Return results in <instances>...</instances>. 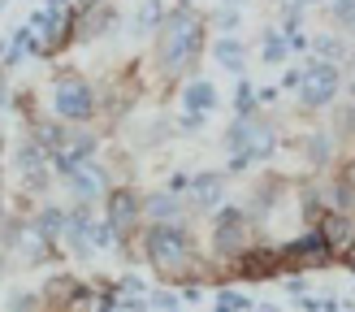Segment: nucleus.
Wrapping results in <instances>:
<instances>
[{
    "label": "nucleus",
    "instance_id": "1",
    "mask_svg": "<svg viewBox=\"0 0 355 312\" xmlns=\"http://www.w3.org/2000/svg\"><path fill=\"white\" fill-rule=\"evenodd\" d=\"M200 48H204V17L195 9H173L156 31V61H161L165 78L187 74L200 61Z\"/></svg>",
    "mask_w": 355,
    "mask_h": 312
},
{
    "label": "nucleus",
    "instance_id": "2",
    "mask_svg": "<svg viewBox=\"0 0 355 312\" xmlns=\"http://www.w3.org/2000/svg\"><path fill=\"white\" fill-rule=\"evenodd\" d=\"M144 252L165 277H191L195 265V248H191V234L182 221H152L148 234H144Z\"/></svg>",
    "mask_w": 355,
    "mask_h": 312
},
{
    "label": "nucleus",
    "instance_id": "3",
    "mask_svg": "<svg viewBox=\"0 0 355 312\" xmlns=\"http://www.w3.org/2000/svg\"><path fill=\"white\" fill-rule=\"evenodd\" d=\"M225 148H230V169H247V165H256V161H269V156L277 152V135L273 126L264 117H239L234 126L225 130Z\"/></svg>",
    "mask_w": 355,
    "mask_h": 312
},
{
    "label": "nucleus",
    "instance_id": "4",
    "mask_svg": "<svg viewBox=\"0 0 355 312\" xmlns=\"http://www.w3.org/2000/svg\"><path fill=\"white\" fill-rule=\"evenodd\" d=\"M52 109H57L61 121H87L96 113V92L92 83H87L83 74H69V69H61L57 78H52Z\"/></svg>",
    "mask_w": 355,
    "mask_h": 312
},
{
    "label": "nucleus",
    "instance_id": "5",
    "mask_svg": "<svg viewBox=\"0 0 355 312\" xmlns=\"http://www.w3.org/2000/svg\"><path fill=\"white\" fill-rule=\"evenodd\" d=\"M252 217L243 213V208L234 204H221L217 208V217H212V252H217L221 260H234L243 256L247 248H252Z\"/></svg>",
    "mask_w": 355,
    "mask_h": 312
},
{
    "label": "nucleus",
    "instance_id": "6",
    "mask_svg": "<svg viewBox=\"0 0 355 312\" xmlns=\"http://www.w3.org/2000/svg\"><path fill=\"white\" fill-rule=\"evenodd\" d=\"M277 256H282V269H325V265H334V256H338V252H334L329 243H325V234L312 225V230H304L299 239L282 243Z\"/></svg>",
    "mask_w": 355,
    "mask_h": 312
},
{
    "label": "nucleus",
    "instance_id": "7",
    "mask_svg": "<svg viewBox=\"0 0 355 312\" xmlns=\"http://www.w3.org/2000/svg\"><path fill=\"white\" fill-rule=\"evenodd\" d=\"M338 87H343L338 65L312 57V61L304 65V83H299V104H304V109H325V104L338 96Z\"/></svg>",
    "mask_w": 355,
    "mask_h": 312
},
{
    "label": "nucleus",
    "instance_id": "8",
    "mask_svg": "<svg viewBox=\"0 0 355 312\" xmlns=\"http://www.w3.org/2000/svg\"><path fill=\"white\" fill-rule=\"evenodd\" d=\"M104 221H109L117 230V239L126 243L139 225H144V200H139L130 187H113L109 196H104Z\"/></svg>",
    "mask_w": 355,
    "mask_h": 312
},
{
    "label": "nucleus",
    "instance_id": "9",
    "mask_svg": "<svg viewBox=\"0 0 355 312\" xmlns=\"http://www.w3.org/2000/svg\"><path fill=\"white\" fill-rule=\"evenodd\" d=\"M0 243H5V252H13L22 265H40V260H48V239L40 234L35 221H9V230H0Z\"/></svg>",
    "mask_w": 355,
    "mask_h": 312
},
{
    "label": "nucleus",
    "instance_id": "10",
    "mask_svg": "<svg viewBox=\"0 0 355 312\" xmlns=\"http://www.w3.org/2000/svg\"><path fill=\"white\" fill-rule=\"evenodd\" d=\"M48 161L52 152L40 144V139H22V148H17V173H22V191L26 196H40V191H48Z\"/></svg>",
    "mask_w": 355,
    "mask_h": 312
},
{
    "label": "nucleus",
    "instance_id": "11",
    "mask_svg": "<svg viewBox=\"0 0 355 312\" xmlns=\"http://www.w3.org/2000/svg\"><path fill=\"white\" fill-rule=\"evenodd\" d=\"M282 269V256L273 248H247L243 256H234V277L243 282H269Z\"/></svg>",
    "mask_w": 355,
    "mask_h": 312
},
{
    "label": "nucleus",
    "instance_id": "12",
    "mask_svg": "<svg viewBox=\"0 0 355 312\" xmlns=\"http://www.w3.org/2000/svg\"><path fill=\"white\" fill-rule=\"evenodd\" d=\"M65 182H69V191L83 200V204H92V200H100V196H109V169L104 165H96V161H83L74 173H65Z\"/></svg>",
    "mask_w": 355,
    "mask_h": 312
},
{
    "label": "nucleus",
    "instance_id": "13",
    "mask_svg": "<svg viewBox=\"0 0 355 312\" xmlns=\"http://www.w3.org/2000/svg\"><path fill=\"white\" fill-rule=\"evenodd\" d=\"M92 213H87V204L78 200L74 204V213H65V243H69V252L74 256H92Z\"/></svg>",
    "mask_w": 355,
    "mask_h": 312
},
{
    "label": "nucleus",
    "instance_id": "14",
    "mask_svg": "<svg viewBox=\"0 0 355 312\" xmlns=\"http://www.w3.org/2000/svg\"><path fill=\"white\" fill-rule=\"evenodd\" d=\"M316 230L325 234V243H329L334 252H343L347 243L355 239V221H351V213H334V208H325L321 221H316Z\"/></svg>",
    "mask_w": 355,
    "mask_h": 312
},
{
    "label": "nucleus",
    "instance_id": "15",
    "mask_svg": "<svg viewBox=\"0 0 355 312\" xmlns=\"http://www.w3.org/2000/svg\"><path fill=\"white\" fill-rule=\"evenodd\" d=\"M191 200H195V208H221L225 204V178L221 173H195L191 178Z\"/></svg>",
    "mask_w": 355,
    "mask_h": 312
},
{
    "label": "nucleus",
    "instance_id": "16",
    "mask_svg": "<svg viewBox=\"0 0 355 312\" xmlns=\"http://www.w3.org/2000/svg\"><path fill=\"white\" fill-rule=\"evenodd\" d=\"M144 217H152V221H182V196H173V191L144 196Z\"/></svg>",
    "mask_w": 355,
    "mask_h": 312
},
{
    "label": "nucleus",
    "instance_id": "17",
    "mask_svg": "<svg viewBox=\"0 0 355 312\" xmlns=\"http://www.w3.org/2000/svg\"><path fill=\"white\" fill-rule=\"evenodd\" d=\"M217 109V87L204 83V78H195L182 87V113H212Z\"/></svg>",
    "mask_w": 355,
    "mask_h": 312
},
{
    "label": "nucleus",
    "instance_id": "18",
    "mask_svg": "<svg viewBox=\"0 0 355 312\" xmlns=\"http://www.w3.org/2000/svg\"><path fill=\"white\" fill-rule=\"evenodd\" d=\"M113 5H104V0H100V5L96 9H87V13H78V40H92V35H104V31H113Z\"/></svg>",
    "mask_w": 355,
    "mask_h": 312
},
{
    "label": "nucleus",
    "instance_id": "19",
    "mask_svg": "<svg viewBox=\"0 0 355 312\" xmlns=\"http://www.w3.org/2000/svg\"><path fill=\"white\" fill-rule=\"evenodd\" d=\"M212 57H217V65H221V69H230V74H239V69L247 65V48H243L239 40H230V35H225V40H217V44H212Z\"/></svg>",
    "mask_w": 355,
    "mask_h": 312
},
{
    "label": "nucleus",
    "instance_id": "20",
    "mask_svg": "<svg viewBox=\"0 0 355 312\" xmlns=\"http://www.w3.org/2000/svg\"><path fill=\"white\" fill-rule=\"evenodd\" d=\"M35 225H40V234L52 243V239H61V234H65V213H61L57 204H44V208H40V217H35Z\"/></svg>",
    "mask_w": 355,
    "mask_h": 312
},
{
    "label": "nucleus",
    "instance_id": "21",
    "mask_svg": "<svg viewBox=\"0 0 355 312\" xmlns=\"http://www.w3.org/2000/svg\"><path fill=\"white\" fill-rule=\"evenodd\" d=\"M308 48L316 52V61H329V65H338V61L347 57V44L338 40V35H316Z\"/></svg>",
    "mask_w": 355,
    "mask_h": 312
},
{
    "label": "nucleus",
    "instance_id": "22",
    "mask_svg": "<svg viewBox=\"0 0 355 312\" xmlns=\"http://www.w3.org/2000/svg\"><path fill=\"white\" fill-rule=\"evenodd\" d=\"M165 9H161V0H144V5H139V13H135V22H130V31L135 35H144V31H161V17Z\"/></svg>",
    "mask_w": 355,
    "mask_h": 312
},
{
    "label": "nucleus",
    "instance_id": "23",
    "mask_svg": "<svg viewBox=\"0 0 355 312\" xmlns=\"http://www.w3.org/2000/svg\"><path fill=\"white\" fill-rule=\"evenodd\" d=\"M325 208H334V213H355V187L347 178H338L325 191Z\"/></svg>",
    "mask_w": 355,
    "mask_h": 312
},
{
    "label": "nucleus",
    "instance_id": "24",
    "mask_svg": "<svg viewBox=\"0 0 355 312\" xmlns=\"http://www.w3.org/2000/svg\"><path fill=\"white\" fill-rule=\"evenodd\" d=\"M329 148H334L329 135H308V139H304V161H308V165H325V161H329Z\"/></svg>",
    "mask_w": 355,
    "mask_h": 312
},
{
    "label": "nucleus",
    "instance_id": "25",
    "mask_svg": "<svg viewBox=\"0 0 355 312\" xmlns=\"http://www.w3.org/2000/svg\"><path fill=\"white\" fill-rule=\"evenodd\" d=\"M260 57H264V65H282V61L291 57V44H286V35L269 31V35H264V52H260Z\"/></svg>",
    "mask_w": 355,
    "mask_h": 312
},
{
    "label": "nucleus",
    "instance_id": "26",
    "mask_svg": "<svg viewBox=\"0 0 355 312\" xmlns=\"http://www.w3.org/2000/svg\"><path fill=\"white\" fill-rule=\"evenodd\" d=\"M329 17H334V26L351 31V40H355V0H329Z\"/></svg>",
    "mask_w": 355,
    "mask_h": 312
},
{
    "label": "nucleus",
    "instance_id": "27",
    "mask_svg": "<svg viewBox=\"0 0 355 312\" xmlns=\"http://www.w3.org/2000/svg\"><path fill=\"white\" fill-rule=\"evenodd\" d=\"M74 291H78V282H74V277H65V273H57V277L44 286V295H48L52 304H69V295H74Z\"/></svg>",
    "mask_w": 355,
    "mask_h": 312
},
{
    "label": "nucleus",
    "instance_id": "28",
    "mask_svg": "<svg viewBox=\"0 0 355 312\" xmlns=\"http://www.w3.org/2000/svg\"><path fill=\"white\" fill-rule=\"evenodd\" d=\"M256 87L252 83H239V92H234V109H239V117H252L256 113Z\"/></svg>",
    "mask_w": 355,
    "mask_h": 312
},
{
    "label": "nucleus",
    "instance_id": "29",
    "mask_svg": "<svg viewBox=\"0 0 355 312\" xmlns=\"http://www.w3.org/2000/svg\"><path fill=\"white\" fill-rule=\"evenodd\" d=\"M247 308H252L247 295H234V291H221L217 295V312H247Z\"/></svg>",
    "mask_w": 355,
    "mask_h": 312
},
{
    "label": "nucleus",
    "instance_id": "30",
    "mask_svg": "<svg viewBox=\"0 0 355 312\" xmlns=\"http://www.w3.org/2000/svg\"><path fill=\"white\" fill-rule=\"evenodd\" d=\"M338 135H355V87H351V104L338 113Z\"/></svg>",
    "mask_w": 355,
    "mask_h": 312
},
{
    "label": "nucleus",
    "instance_id": "31",
    "mask_svg": "<svg viewBox=\"0 0 355 312\" xmlns=\"http://www.w3.org/2000/svg\"><path fill=\"white\" fill-rule=\"evenodd\" d=\"M9 312H35V295L31 291H17L9 300Z\"/></svg>",
    "mask_w": 355,
    "mask_h": 312
},
{
    "label": "nucleus",
    "instance_id": "32",
    "mask_svg": "<svg viewBox=\"0 0 355 312\" xmlns=\"http://www.w3.org/2000/svg\"><path fill=\"white\" fill-rule=\"evenodd\" d=\"M239 22H243V17H239V9H234V5H225V9L217 13V26H221V31H234Z\"/></svg>",
    "mask_w": 355,
    "mask_h": 312
},
{
    "label": "nucleus",
    "instance_id": "33",
    "mask_svg": "<svg viewBox=\"0 0 355 312\" xmlns=\"http://www.w3.org/2000/svg\"><path fill=\"white\" fill-rule=\"evenodd\" d=\"M200 126H204V113H182V121H178V130H182V135H195Z\"/></svg>",
    "mask_w": 355,
    "mask_h": 312
},
{
    "label": "nucleus",
    "instance_id": "34",
    "mask_svg": "<svg viewBox=\"0 0 355 312\" xmlns=\"http://www.w3.org/2000/svg\"><path fill=\"white\" fill-rule=\"evenodd\" d=\"M96 300H100V312H113L117 308V291L109 286V291H96Z\"/></svg>",
    "mask_w": 355,
    "mask_h": 312
},
{
    "label": "nucleus",
    "instance_id": "35",
    "mask_svg": "<svg viewBox=\"0 0 355 312\" xmlns=\"http://www.w3.org/2000/svg\"><path fill=\"white\" fill-rule=\"evenodd\" d=\"M156 308H161V312H178V295H156V300H152Z\"/></svg>",
    "mask_w": 355,
    "mask_h": 312
},
{
    "label": "nucleus",
    "instance_id": "36",
    "mask_svg": "<svg viewBox=\"0 0 355 312\" xmlns=\"http://www.w3.org/2000/svg\"><path fill=\"white\" fill-rule=\"evenodd\" d=\"M338 256H343V265H347V269H351V273H355V239H351V243H347V248H343V252H338Z\"/></svg>",
    "mask_w": 355,
    "mask_h": 312
},
{
    "label": "nucleus",
    "instance_id": "37",
    "mask_svg": "<svg viewBox=\"0 0 355 312\" xmlns=\"http://www.w3.org/2000/svg\"><path fill=\"white\" fill-rule=\"evenodd\" d=\"M304 83V69H291V74H282V87H299Z\"/></svg>",
    "mask_w": 355,
    "mask_h": 312
},
{
    "label": "nucleus",
    "instance_id": "38",
    "mask_svg": "<svg viewBox=\"0 0 355 312\" xmlns=\"http://www.w3.org/2000/svg\"><path fill=\"white\" fill-rule=\"evenodd\" d=\"M308 5H316V0H286V13H304Z\"/></svg>",
    "mask_w": 355,
    "mask_h": 312
},
{
    "label": "nucleus",
    "instance_id": "39",
    "mask_svg": "<svg viewBox=\"0 0 355 312\" xmlns=\"http://www.w3.org/2000/svg\"><path fill=\"white\" fill-rule=\"evenodd\" d=\"M121 286H126V291H144V277L130 273V277H121Z\"/></svg>",
    "mask_w": 355,
    "mask_h": 312
},
{
    "label": "nucleus",
    "instance_id": "40",
    "mask_svg": "<svg viewBox=\"0 0 355 312\" xmlns=\"http://www.w3.org/2000/svg\"><path fill=\"white\" fill-rule=\"evenodd\" d=\"M343 178H347V182H351V187H355V156H351V161H347V165H343Z\"/></svg>",
    "mask_w": 355,
    "mask_h": 312
},
{
    "label": "nucleus",
    "instance_id": "41",
    "mask_svg": "<svg viewBox=\"0 0 355 312\" xmlns=\"http://www.w3.org/2000/svg\"><path fill=\"white\" fill-rule=\"evenodd\" d=\"M44 5H48V9H69V5H65V0H44Z\"/></svg>",
    "mask_w": 355,
    "mask_h": 312
},
{
    "label": "nucleus",
    "instance_id": "42",
    "mask_svg": "<svg viewBox=\"0 0 355 312\" xmlns=\"http://www.w3.org/2000/svg\"><path fill=\"white\" fill-rule=\"evenodd\" d=\"M225 5H234V9H239V5H243V0H225Z\"/></svg>",
    "mask_w": 355,
    "mask_h": 312
},
{
    "label": "nucleus",
    "instance_id": "43",
    "mask_svg": "<svg viewBox=\"0 0 355 312\" xmlns=\"http://www.w3.org/2000/svg\"><path fill=\"white\" fill-rule=\"evenodd\" d=\"M256 312H277V308H256Z\"/></svg>",
    "mask_w": 355,
    "mask_h": 312
},
{
    "label": "nucleus",
    "instance_id": "44",
    "mask_svg": "<svg viewBox=\"0 0 355 312\" xmlns=\"http://www.w3.org/2000/svg\"><path fill=\"white\" fill-rule=\"evenodd\" d=\"M0 269H5V256H0Z\"/></svg>",
    "mask_w": 355,
    "mask_h": 312
},
{
    "label": "nucleus",
    "instance_id": "45",
    "mask_svg": "<svg viewBox=\"0 0 355 312\" xmlns=\"http://www.w3.org/2000/svg\"><path fill=\"white\" fill-rule=\"evenodd\" d=\"M0 9H5V0H0Z\"/></svg>",
    "mask_w": 355,
    "mask_h": 312
},
{
    "label": "nucleus",
    "instance_id": "46",
    "mask_svg": "<svg viewBox=\"0 0 355 312\" xmlns=\"http://www.w3.org/2000/svg\"><path fill=\"white\" fill-rule=\"evenodd\" d=\"M351 57H355V52H351Z\"/></svg>",
    "mask_w": 355,
    "mask_h": 312
}]
</instances>
